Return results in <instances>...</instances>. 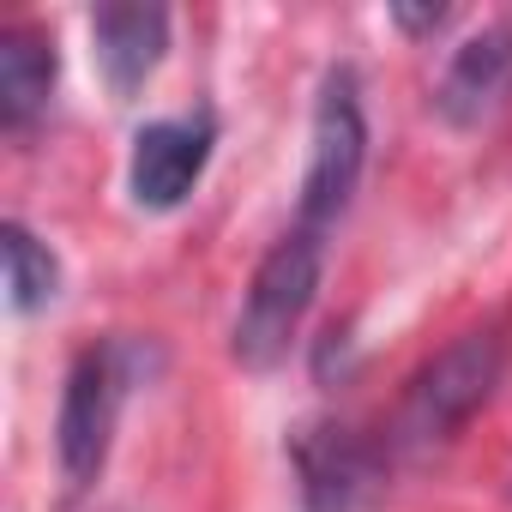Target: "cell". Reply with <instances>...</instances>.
Masks as SVG:
<instances>
[{"instance_id": "1", "label": "cell", "mask_w": 512, "mask_h": 512, "mask_svg": "<svg viewBox=\"0 0 512 512\" xmlns=\"http://www.w3.org/2000/svg\"><path fill=\"white\" fill-rule=\"evenodd\" d=\"M320 278H326V229L296 223L290 235L272 241V253L260 260V272H253V284L241 296L235 332H229V350L241 368L266 374L290 356V344L302 338L308 308L320 296Z\"/></svg>"}, {"instance_id": "2", "label": "cell", "mask_w": 512, "mask_h": 512, "mask_svg": "<svg viewBox=\"0 0 512 512\" xmlns=\"http://www.w3.org/2000/svg\"><path fill=\"white\" fill-rule=\"evenodd\" d=\"M368 169V109H362V79L356 67H332L320 79L314 103V145H308V175H302V211L296 223L332 229Z\"/></svg>"}, {"instance_id": "3", "label": "cell", "mask_w": 512, "mask_h": 512, "mask_svg": "<svg viewBox=\"0 0 512 512\" xmlns=\"http://www.w3.org/2000/svg\"><path fill=\"white\" fill-rule=\"evenodd\" d=\"M506 374V344L494 332H464L458 344H446L416 380H410V398H404V446H446L500 386Z\"/></svg>"}, {"instance_id": "4", "label": "cell", "mask_w": 512, "mask_h": 512, "mask_svg": "<svg viewBox=\"0 0 512 512\" xmlns=\"http://www.w3.org/2000/svg\"><path fill=\"white\" fill-rule=\"evenodd\" d=\"M133 380V350L103 344L85 350L61 386V416H55V452H61V476L73 488L97 482L115 446V422H121V398Z\"/></svg>"}, {"instance_id": "5", "label": "cell", "mask_w": 512, "mask_h": 512, "mask_svg": "<svg viewBox=\"0 0 512 512\" xmlns=\"http://www.w3.org/2000/svg\"><path fill=\"white\" fill-rule=\"evenodd\" d=\"M302 512H374L386 494V452L356 428L320 422L296 434Z\"/></svg>"}, {"instance_id": "6", "label": "cell", "mask_w": 512, "mask_h": 512, "mask_svg": "<svg viewBox=\"0 0 512 512\" xmlns=\"http://www.w3.org/2000/svg\"><path fill=\"white\" fill-rule=\"evenodd\" d=\"M217 145V121L211 115H181V121H151L133 133V157H127V193L139 211H175Z\"/></svg>"}, {"instance_id": "7", "label": "cell", "mask_w": 512, "mask_h": 512, "mask_svg": "<svg viewBox=\"0 0 512 512\" xmlns=\"http://www.w3.org/2000/svg\"><path fill=\"white\" fill-rule=\"evenodd\" d=\"M506 97H512V25H488L464 49H452L434 103L452 127H482L488 115L506 109Z\"/></svg>"}, {"instance_id": "8", "label": "cell", "mask_w": 512, "mask_h": 512, "mask_svg": "<svg viewBox=\"0 0 512 512\" xmlns=\"http://www.w3.org/2000/svg\"><path fill=\"white\" fill-rule=\"evenodd\" d=\"M91 55H97V73L103 85L127 103L145 91V79L163 67V49H169V13L163 7H97L91 13Z\"/></svg>"}, {"instance_id": "9", "label": "cell", "mask_w": 512, "mask_h": 512, "mask_svg": "<svg viewBox=\"0 0 512 512\" xmlns=\"http://www.w3.org/2000/svg\"><path fill=\"white\" fill-rule=\"evenodd\" d=\"M55 73H61V61H55L49 37H37V31H7L0 37V121L13 133L31 127L49 109Z\"/></svg>"}, {"instance_id": "10", "label": "cell", "mask_w": 512, "mask_h": 512, "mask_svg": "<svg viewBox=\"0 0 512 512\" xmlns=\"http://www.w3.org/2000/svg\"><path fill=\"white\" fill-rule=\"evenodd\" d=\"M7 290H13L19 314H37L61 296V260L25 223H7Z\"/></svg>"}]
</instances>
